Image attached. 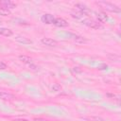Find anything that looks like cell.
<instances>
[{"label":"cell","mask_w":121,"mask_h":121,"mask_svg":"<svg viewBox=\"0 0 121 121\" xmlns=\"http://www.w3.org/2000/svg\"><path fill=\"white\" fill-rule=\"evenodd\" d=\"M75 8H77L78 11H79L80 13H82V14L85 15V16L91 14V12H92V10H91L86 5H84V4H82V3H78V4H76V5H75Z\"/></svg>","instance_id":"3"},{"label":"cell","mask_w":121,"mask_h":121,"mask_svg":"<svg viewBox=\"0 0 121 121\" xmlns=\"http://www.w3.org/2000/svg\"><path fill=\"white\" fill-rule=\"evenodd\" d=\"M1 23H2V22H1V20H0V25H1Z\"/></svg>","instance_id":"22"},{"label":"cell","mask_w":121,"mask_h":121,"mask_svg":"<svg viewBox=\"0 0 121 121\" xmlns=\"http://www.w3.org/2000/svg\"><path fill=\"white\" fill-rule=\"evenodd\" d=\"M29 67H30V68H31L32 70H37V68H38V67H37L36 65H34L33 63H31V64H29Z\"/></svg>","instance_id":"19"},{"label":"cell","mask_w":121,"mask_h":121,"mask_svg":"<svg viewBox=\"0 0 121 121\" xmlns=\"http://www.w3.org/2000/svg\"><path fill=\"white\" fill-rule=\"evenodd\" d=\"M7 68V64L3 61H0V70H4Z\"/></svg>","instance_id":"17"},{"label":"cell","mask_w":121,"mask_h":121,"mask_svg":"<svg viewBox=\"0 0 121 121\" xmlns=\"http://www.w3.org/2000/svg\"><path fill=\"white\" fill-rule=\"evenodd\" d=\"M14 121H29V120H26V119H23V118H18V119H15Z\"/></svg>","instance_id":"21"},{"label":"cell","mask_w":121,"mask_h":121,"mask_svg":"<svg viewBox=\"0 0 121 121\" xmlns=\"http://www.w3.org/2000/svg\"><path fill=\"white\" fill-rule=\"evenodd\" d=\"M71 15H72L73 18H76V19H81L85 16L82 13H80L79 11H73V12H71Z\"/></svg>","instance_id":"13"},{"label":"cell","mask_w":121,"mask_h":121,"mask_svg":"<svg viewBox=\"0 0 121 121\" xmlns=\"http://www.w3.org/2000/svg\"><path fill=\"white\" fill-rule=\"evenodd\" d=\"M93 121H106L105 119H103V118H101V117H93Z\"/></svg>","instance_id":"18"},{"label":"cell","mask_w":121,"mask_h":121,"mask_svg":"<svg viewBox=\"0 0 121 121\" xmlns=\"http://www.w3.org/2000/svg\"><path fill=\"white\" fill-rule=\"evenodd\" d=\"M9 14H10L9 9H5V8H3V7L0 6V15H2V16H8Z\"/></svg>","instance_id":"14"},{"label":"cell","mask_w":121,"mask_h":121,"mask_svg":"<svg viewBox=\"0 0 121 121\" xmlns=\"http://www.w3.org/2000/svg\"><path fill=\"white\" fill-rule=\"evenodd\" d=\"M13 32L12 30H10L9 28H7V27H0V35L2 36H6V37H10L12 36Z\"/></svg>","instance_id":"10"},{"label":"cell","mask_w":121,"mask_h":121,"mask_svg":"<svg viewBox=\"0 0 121 121\" xmlns=\"http://www.w3.org/2000/svg\"><path fill=\"white\" fill-rule=\"evenodd\" d=\"M56 26H59V27H65L68 26V23L66 20H64L63 18H55L54 20V23H53Z\"/></svg>","instance_id":"6"},{"label":"cell","mask_w":121,"mask_h":121,"mask_svg":"<svg viewBox=\"0 0 121 121\" xmlns=\"http://www.w3.org/2000/svg\"><path fill=\"white\" fill-rule=\"evenodd\" d=\"M82 23H83L84 25L88 26L89 27L94 28V29H98V28H101V27H102L101 23H99L98 21L92 20V19H83V20H82Z\"/></svg>","instance_id":"2"},{"label":"cell","mask_w":121,"mask_h":121,"mask_svg":"<svg viewBox=\"0 0 121 121\" xmlns=\"http://www.w3.org/2000/svg\"><path fill=\"white\" fill-rule=\"evenodd\" d=\"M71 36H72V38L76 42H78V43H85V42H87V40L84 37H81V36H78V35H74V34H72Z\"/></svg>","instance_id":"12"},{"label":"cell","mask_w":121,"mask_h":121,"mask_svg":"<svg viewBox=\"0 0 121 121\" xmlns=\"http://www.w3.org/2000/svg\"><path fill=\"white\" fill-rule=\"evenodd\" d=\"M34 121H48V120H46V119H43V118H36Z\"/></svg>","instance_id":"20"},{"label":"cell","mask_w":121,"mask_h":121,"mask_svg":"<svg viewBox=\"0 0 121 121\" xmlns=\"http://www.w3.org/2000/svg\"><path fill=\"white\" fill-rule=\"evenodd\" d=\"M96 5H98L100 8H103L104 9L108 10V11H111V12H116V13H119L121 10H120V8H118L117 6L113 5L112 3H110V2H106V1H99V2H96Z\"/></svg>","instance_id":"1"},{"label":"cell","mask_w":121,"mask_h":121,"mask_svg":"<svg viewBox=\"0 0 121 121\" xmlns=\"http://www.w3.org/2000/svg\"><path fill=\"white\" fill-rule=\"evenodd\" d=\"M60 90H61V87H60V84L54 83V84L52 85V91H53V92H59V91H60Z\"/></svg>","instance_id":"16"},{"label":"cell","mask_w":121,"mask_h":121,"mask_svg":"<svg viewBox=\"0 0 121 121\" xmlns=\"http://www.w3.org/2000/svg\"><path fill=\"white\" fill-rule=\"evenodd\" d=\"M0 6L9 9H14L16 7V4L9 0H4V1H0Z\"/></svg>","instance_id":"7"},{"label":"cell","mask_w":121,"mask_h":121,"mask_svg":"<svg viewBox=\"0 0 121 121\" xmlns=\"http://www.w3.org/2000/svg\"><path fill=\"white\" fill-rule=\"evenodd\" d=\"M19 60L24 62V63H27V64H31L32 63V59L28 56H26V55H20L19 56Z\"/></svg>","instance_id":"11"},{"label":"cell","mask_w":121,"mask_h":121,"mask_svg":"<svg viewBox=\"0 0 121 121\" xmlns=\"http://www.w3.org/2000/svg\"><path fill=\"white\" fill-rule=\"evenodd\" d=\"M41 42L43 44L47 45V46H57L58 45V42L56 40H53L50 38H43L41 40Z\"/></svg>","instance_id":"5"},{"label":"cell","mask_w":121,"mask_h":121,"mask_svg":"<svg viewBox=\"0 0 121 121\" xmlns=\"http://www.w3.org/2000/svg\"><path fill=\"white\" fill-rule=\"evenodd\" d=\"M96 18L98 20L99 23H104L108 20V16L106 15V13L104 11H98L96 12Z\"/></svg>","instance_id":"9"},{"label":"cell","mask_w":121,"mask_h":121,"mask_svg":"<svg viewBox=\"0 0 121 121\" xmlns=\"http://www.w3.org/2000/svg\"><path fill=\"white\" fill-rule=\"evenodd\" d=\"M23 39H20L19 37L18 38H16V40L18 41V42H20V43H31V41L30 40H28L27 38H26V37H22Z\"/></svg>","instance_id":"15"},{"label":"cell","mask_w":121,"mask_h":121,"mask_svg":"<svg viewBox=\"0 0 121 121\" xmlns=\"http://www.w3.org/2000/svg\"><path fill=\"white\" fill-rule=\"evenodd\" d=\"M15 96L10 94V93H7L4 91H0V99H4V100H12L14 99Z\"/></svg>","instance_id":"8"},{"label":"cell","mask_w":121,"mask_h":121,"mask_svg":"<svg viewBox=\"0 0 121 121\" xmlns=\"http://www.w3.org/2000/svg\"><path fill=\"white\" fill-rule=\"evenodd\" d=\"M41 20L43 23L44 24H47V25H50V24H53L54 23V20H55V17L49 13H46V14H43L42 17H41Z\"/></svg>","instance_id":"4"}]
</instances>
